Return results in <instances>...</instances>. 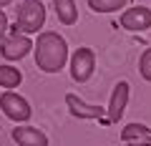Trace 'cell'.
<instances>
[{
	"label": "cell",
	"instance_id": "cell-1",
	"mask_svg": "<svg viewBox=\"0 0 151 146\" xmlns=\"http://www.w3.org/2000/svg\"><path fill=\"white\" fill-rule=\"evenodd\" d=\"M33 50H35V65L45 73H58L68 60V45L58 33H40Z\"/></svg>",
	"mask_w": 151,
	"mask_h": 146
},
{
	"label": "cell",
	"instance_id": "cell-2",
	"mask_svg": "<svg viewBox=\"0 0 151 146\" xmlns=\"http://www.w3.org/2000/svg\"><path fill=\"white\" fill-rule=\"evenodd\" d=\"M45 20V8L40 0H25L18 8V30L23 33H38V28Z\"/></svg>",
	"mask_w": 151,
	"mask_h": 146
},
{
	"label": "cell",
	"instance_id": "cell-3",
	"mask_svg": "<svg viewBox=\"0 0 151 146\" xmlns=\"http://www.w3.org/2000/svg\"><path fill=\"white\" fill-rule=\"evenodd\" d=\"M0 108H3V114H5L10 121H15V124L18 121H28L33 116L30 103H28L23 96L13 93V91H5L3 96H0Z\"/></svg>",
	"mask_w": 151,
	"mask_h": 146
},
{
	"label": "cell",
	"instance_id": "cell-4",
	"mask_svg": "<svg viewBox=\"0 0 151 146\" xmlns=\"http://www.w3.org/2000/svg\"><path fill=\"white\" fill-rule=\"evenodd\" d=\"M93 68H96V55H93L91 48H78L70 58V76L73 81L86 83L88 78L93 76Z\"/></svg>",
	"mask_w": 151,
	"mask_h": 146
},
{
	"label": "cell",
	"instance_id": "cell-5",
	"mask_svg": "<svg viewBox=\"0 0 151 146\" xmlns=\"http://www.w3.org/2000/svg\"><path fill=\"white\" fill-rule=\"evenodd\" d=\"M121 25L126 30H149L151 28V10L144 5L139 8H129V10L121 15Z\"/></svg>",
	"mask_w": 151,
	"mask_h": 146
},
{
	"label": "cell",
	"instance_id": "cell-6",
	"mask_svg": "<svg viewBox=\"0 0 151 146\" xmlns=\"http://www.w3.org/2000/svg\"><path fill=\"white\" fill-rule=\"evenodd\" d=\"M30 48H35V45H33L25 35H18L15 33V35H10V38L3 43L0 53H3V58H8V60H18V58H25V55L30 53Z\"/></svg>",
	"mask_w": 151,
	"mask_h": 146
},
{
	"label": "cell",
	"instance_id": "cell-7",
	"mask_svg": "<svg viewBox=\"0 0 151 146\" xmlns=\"http://www.w3.org/2000/svg\"><path fill=\"white\" fill-rule=\"evenodd\" d=\"M13 141L18 146H48V136L35 126H18L13 129Z\"/></svg>",
	"mask_w": 151,
	"mask_h": 146
},
{
	"label": "cell",
	"instance_id": "cell-8",
	"mask_svg": "<svg viewBox=\"0 0 151 146\" xmlns=\"http://www.w3.org/2000/svg\"><path fill=\"white\" fill-rule=\"evenodd\" d=\"M126 103H129V83L119 81L116 88L111 93V103H108V119L111 121H119L126 111Z\"/></svg>",
	"mask_w": 151,
	"mask_h": 146
},
{
	"label": "cell",
	"instance_id": "cell-9",
	"mask_svg": "<svg viewBox=\"0 0 151 146\" xmlns=\"http://www.w3.org/2000/svg\"><path fill=\"white\" fill-rule=\"evenodd\" d=\"M65 106H68V111L76 116V119H101L103 116L101 106H88V103H83L81 98L73 96V93L65 96Z\"/></svg>",
	"mask_w": 151,
	"mask_h": 146
},
{
	"label": "cell",
	"instance_id": "cell-10",
	"mask_svg": "<svg viewBox=\"0 0 151 146\" xmlns=\"http://www.w3.org/2000/svg\"><path fill=\"white\" fill-rule=\"evenodd\" d=\"M121 139L129 146H151V129H146L141 124H131L121 131Z\"/></svg>",
	"mask_w": 151,
	"mask_h": 146
},
{
	"label": "cell",
	"instance_id": "cell-11",
	"mask_svg": "<svg viewBox=\"0 0 151 146\" xmlns=\"http://www.w3.org/2000/svg\"><path fill=\"white\" fill-rule=\"evenodd\" d=\"M55 13H58V20L65 23V25H73L78 20V8H76L73 0H53Z\"/></svg>",
	"mask_w": 151,
	"mask_h": 146
},
{
	"label": "cell",
	"instance_id": "cell-12",
	"mask_svg": "<svg viewBox=\"0 0 151 146\" xmlns=\"http://www.w3.org/2000/svg\"><path fill=\"white\" fill-rule=\"evenodd\" d=\"M23 81V73L13 65H0V86L3 88H18Z\"/></svg>",
	"mask_w": 151,
	"mask_h": 146
},
{
	"label": "cell",
	"instance_id": "cell-13",
	"mask_svg": "<svg viewBox=\"0 0 151 146\" xmlns=\"http://www.w3.org/2000/svg\"><path fill=\"white\" fill-rule=\"evenodd\" d=\"M93 13H113L119 8H129L131 0H88Z\"/></svg>",
	"mask_w": 151,
	"mask_h": 146
},
{
	"label": "cell",
	"instance_id": "cell-14",
	"mask_svg": "<svg viewBox=\"0 0 151 146\" xmlns=\"http://www.w3.org/2000/svg\"><path fill=\"white\" fill-rule=\"evenodd\" d=\"M139 70H141V76H144L146 81H151V48L144 50V55H141V63H139Z\"/></svg>",
	"mask_w": 151,
	"mask_h": 146
},
{
	"label": "cell",
	"instance_id": "cell-15",
	"mask_svg": "<svg viewBox=\"0 0 151 146\" xmlns=\"http://www.w3.org/2000/svg\"><path fill=\"white\" fill-rule=\"evenodd\" d=\"M5 28H8V18H5V13L0 10V35L5 33Z\"/></svg>",
	"mask_w": 151,
	"mask_h": 146
},
{
	"label": "cell",
	"instance_id": "cell-16",
	"mask_svg": "<svg viewBox=\"0 0 151 146\" xmlns=\"http://www.w3.org/2000/svg\"><path fill=\"white\" fill-rule=\"evenodd\" d=\"M8 3H10V0H0V8H3V5H8Z\"/></svg>",
	"mask_w": 151,
	"mask_h": 146
}]
</instances>
